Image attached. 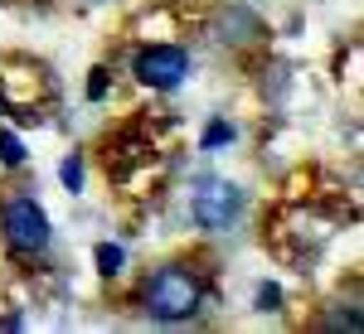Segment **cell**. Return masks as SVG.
Instances as JSON below:
<instances>
[{
	"label": "cell",
	"mask_w": 364,
	"mask_h": 334,
	"mask_svg": "<svg viewBox=\"0 0 364 334\" xmlns=\"http://www.w3.org/2000/svg\"><path fill=\"white\" fill-rule=\"evenodd\" d=\"M257 310H262V315H277L282 310V286L277 281H262V286H257Z\"/></svg>",
	"instance_id": "obj_10"
},
{
	"label": "cell",
	"mask_w": 364,
	"mask_h": 334,
	"mask_svg": "<svg viewBox=\"0 0 364 334\" xmlns=\"http://www.w3.org/2000/svg\"><path fill=\"white\" fill-rule=\"evenodd\" d=\"M25 160H29L25 140L15 136V131H5V126H0V165H5V169H20Z\"/></svg>",
	"instance_id": "obj_8"
},
{
	"label": "cell",
	"mask_w": 364,
	"mask_h": 334,
	"mask_svg": "<svg viewBox=\"0 0 364 334\" xmlns=\"http://www.w3.org/2000/svg\"><path fill=\"white\" fill-rule=\"evenodd\" d=\"M0 233H5L10 247L25 252V257H39V252H49V243H54V228H49L44 204H34L29 194L5 199V208H0Z\"/></svg>",
	"instance_id": "obj_3"
},
{
	"label": "cell",
	"mask_w": 364,
	"mask_h": 334,
	"mask_svg": "<svg viewBox=\"0 0 364 334\" xmlns=\"http://www.w3.org/2000/svg\"><path fill=\"white\" fill-rule=\"evenodd\" d=\"M107 97V68H92V78H87V102H102Z\"/></svg>",
	"instance_id": "obj_11"
},
{
	"label": "cell",
	"mask_w": 364,
	"mask_h": 334,
	"mask_svg": "<svg viewBox=\"0 0 364 334\" xmlns=\"http://www.w3.org/2000/svg\"><path fill=\"white\" fill-rule=\"evenodd\" d=\"M190 218H195L204 233H228L233 223L243 218V189H238L233 179H219V174L195 179V194H190Z\"/></svg>",
	"instance_id": "obj_2"
},
{
	"label": "cell",
	"mask_w": 364,
	"mask_h": 334,
	"mask_svg": "<svg viewBox=\"0 0 364 334\" xmlns=\"http://www.w3.org/2000/svg\"><path fill=\"white\" fill-rule=\"evenodd\" d=\"M92 257H97V272H102V277H122V272H127V247H122V243H97Z\"/></svg>",
	"instance_id": "obj_6"
},
{
	"label": "cell",
	"mask_w": 364,
	"mask_h": 334,
	"mask_svg": "<svg viewBox=\"0 0 364 334\" xmlns=\"http://www.w3.org/2000/svg\"><path fill=\"white\" fill-rule=\"evenodd\" d=\"M233 136H238V131L228 126L224 116H214V121L204 126V136H199V150H209V155H214V150H224V145H233Z\"/></svg>",
	"instance_id": "obj_7"
},
{
	"label": "cell",
	"mask_w": 364,
	"mask_h": 334,
	"mask_svg": "<svg viewBox=\"0 0 364 334\" xmlns=\"http://www.w3.org/2000/svg\"><path fill=\"white\" fill-rule=\"evenodd\" d=\"M132 73L151 92H175V87H185V78L195 73V63H190V54L180 44H146L136 54V63H132Z\"/></svg>",
	"instance_id": "obj_4"
},
{
	"label": "cell",
	"mask_w": 364,
	"mask_h": 334,
	"mask_svg": "<svg viewBox=\"0 0 364 334\" xmlns=\"http://www.w3.org/2000/svg\"><path fill=\"white\" fill-rule=\"evenodd\" d=\"M219 39H224V44H238V49H243V44H257V39H262V20H257L252 10H243V5H233L224 20H219Z\"/></svg>",
	"instance_id": "obj_5"
},
{
	"label": "cell",
	"mask_w": 364,
	"mask_h": 334,
	"mask_svg": "<svg viewBox=\"0 0 364 334\" xmlns=\"http://www.w3.org/2000/svg\"><path fill=\"white\" fill-rule=\"evenodd\" d=\"M141 306H146L151 320H161V325H185V320H195L199 306H204V281H199V272L185 267V262H166L156 277L146 281Z\"/></svg>",
	"instance_id": "obj_1"
},
{
	"label": "cell",
	"mask_w": 364,
	"mask_h": 334,
	"mask_svg": "<svg viewBox=\"0 0 364 334\" xmlns=\"http://www.w3.org/2000/svg\"><path fill=\"white\" fill-rule=\"evenodd\" d=\"M58 179H63V189L68 194H83V184H87V165H83V155L73 150L63 165H58Z\"/></svg>",
	"instance_id": "obj_9"
}]
</instances>
